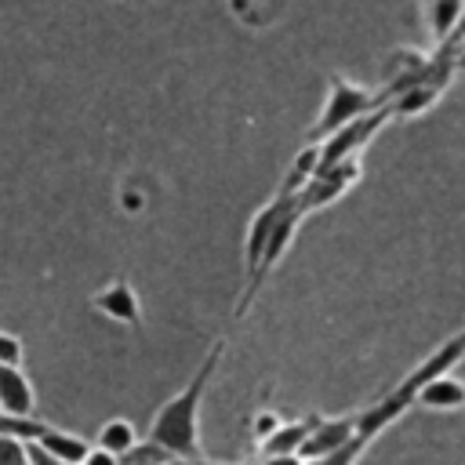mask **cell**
Masks as SVG:
<instances>
[{"label": "cell", "instance_id": "6da1fadb", "mask_svg": "<svg viewBox=\"0 0 465 465\" xmlns=\"http://www.w3.org/2000/svg\"><path fill=\"white\" fill-rule=\"evenodd\" d=\"M222 352H225V341L218 338L207 356L200 360L196 374L153 414L149 421V432L145 440L156 443L160 450H167L171 458H200V407H203V396H207V385L222 363Z\"/></svg>", "mask_w": 465, "mask_h": 465}, {"label": "cell", "instance_id": "7a4b0ae2", "mask_svg": "<svg viewBox=\"0 0 465 465\" xmlns=\"http://www.w3.org/2000/svg\"><path fill=\"white\" fill-rule=\"evenodd\" d=\"M378 105H385L381 91H371V87H363V84H356V80H349V76H331L327 98H323L320 116L312 120L305 142L316 145V142H323L327 134H334L338 127H345V124L367 116V113H374Z\"/></svg>", "mask_w": 465, "mask_h": 465}, {"label": "cell", "instance_id": "3957f363", "mask_svg": "<svg viewBox=\"0 0 465 465\" xmlns=\"http://www.w3.org/2000/svg\"><path fill=\"white\" fill-rule=\"evenodd\" d=\"M302 207H298V200H294V207L276 222V229H272V236H269V243H265V251H262V258H258V265L247 272V283H243V291H240V302H236V309H232V316L236 320H243V312L254 305V298H258V291L265 287V280L272 276V269L280 265V258L287 254V247L294 243V232H298V225H302Z\"/></svg>", "mask_w": 465, "mask_h": 465}, {"label": "cell", "instance_id": "277c9868", "mask_svg": "<svg viewBox=\"0 0 465 465\" xmlns=\"http://www.w3.org/2000/svg\"><path fill=\"white\" fill-rule=\"evenodd\" d=\"M389 120H392L389 105H378L374 113H367V116H360V120L338 127V131L327 134L323 142H316V149H320V167H316V171H323V167H331V163H341V160H360V153L367 149V142H371Z\"/></svg>", "mask_w": 465, "mask_h": 465}, {"label": "cell", "instance_id": "5b68a950", "mask_svg": "<svg viewBox=\"0 0 465 465\" xmlns=\"http://www.w3.org/2000/svg\"><path fill=\"white\" fill-rule=\"evenodd\" d=\"M411 407H414V392H411L403 381H396L381 400H374L371 407L356 411V436H363V440L381 436V432H385L392 421H400Z\"/></svg>", "mask_w": 465, "mask_h": 465}, {"label": "cell", "instance_id": "8992f818", "mask_svg": "<svg viewBox=\"0 0 465 465\" xmlns=\"http://www.w3.org/2000/svg\"><path fill=\"white\" fill-rule=\"evenodd\" d=\"M291 207H294V196L276 189V196L254 211V218H251V225H247V236H243V265H247V272L258 265V258H262V251H265V243H269V236H272V229H276V222H280Z\"/></svg>", "mask_w": 465, "mask_h": 465}, {"label": "cell", "instance_id": "52a82bcc", "mask_svg": "<svg viewBox=\"0 0 465 465\" xmlns=\"http://www.w3.org/2000/svg\"><path fill=\"white\" fill-rule=\"evenodd\" d=\"M91 305L105 316V320H113V323H124V327H142V302H138V291L127 283V280H109L94 298H91Z\"/></svg>", "mask_w": 465, "mask_h": 465}, {"label": "cell", "instance_id": "ba28073f", "mask_svg": "<svg viewBox=\"0 0 465 465\" xmlns=\"http://www.w3.org/2000/svg\"><path fill=\"white\" fill-rule=\"evenodd\" d=\"M356 436V414H338V418H316L312 429L305 432L302 447H298V458L309 461V458H320L341 443H349Z\"/></svg>", "mask_w": 465, "mask_h": 465}, {"label": "cell", "instance_id": "9c48e42d", "mask_svg": "<svg viewBox=\"0 0 465 465\" xmlns=\"http://www.w3.org/2000/svg\"><path fill=\"white\" fill-rule=\"evenodd\" d=\"M465 360V345H461V338L458 334H450L447 341H440L421 363H414L400 381L411 389V392H418V385H425L429 378H440V374H450L458 363Z\"/></svg>", "mask_w": 465, "mask_h": 465}, {"label": "cell", "instance_id": "30bf717a", "mask_svg": "<svg viewBox=\"0 0 465 465\" xmlns=\"http://www.w3.org/2000/svg\"><path fill=\"white\" fill-rule=\"evenodd\" d=\"M414 407L421 411H436V414H447V411H465V381L450 371V374H440V378H429L425 385H418L414 392Z\"/></svg>", "mask_w": 465, "mask_h": 465}, {"label": "cell", "instance_id": "8fae6325", "mask_svg": "<svg viewBox=\"0 0 465 465\" xmlns=\"http://www.w3.org/2000/svg\"><path fill=\"white\" fill-rule=\"evenodd\" d=\"M0 414H36V389L22 367H0Z\"/></svg>", "mask_w": 465, "mask_h": 465}, {"label": "cell", "instance_id": "7c38bea8", "mask_svg": "<svg viewBox=\"0 0 465 465\" xmlns=\"http://www.w3.org/2000/svg\"><path fill=\"white\" fill-rule=\"evenodd\" d=\"M33 443H40V447H44L47 454H54L62 465H80L84 454L91 450V443H87L84 436L65 432V429H58V425H44V432H40Z\"/></svg>", "mask_w": 465, "mask_h": 465}, {"label": "cell", "instance_id": "4fadbf2b", "mask_svg": "<svg viewBox=\"0 0 465 465\" xmlns=\"http://www.w3.org/2000/svg\"><path fill=\"white\" fill-rule=\"evenodd\" d=\"M461 7H465V0H425V4H421V11H425V25H429V33H432L436 44L450 40Z\"/></svg>", "mask_w": 465, "mask_h": 465}, {"label": "cell", "instance_id": "5bb4252c", "mask_svg": "<svg viewBox=\"0 0 465 465\" xmlns=\"http://www.w3.org/2000/svg\"><path fill=\"white\" fill-rule=\"evenodd\" d=\"M134 443H138L134 425H131L127 418H109V421H102V429H98V443H94V447H102V450L124 458Z\"/></svg>", "mask_w": 465, "mask_h": 465}, {"label": "cell", "instance_id": "9a60e30c", "mask_svg": "<svg viewBox=\"0 0 465 465\" xmlns=\"http://www.w3.org/2000/svg\"><path fill=\"white\" fill-rule=\"evenodd\" d=\"M316 418H305V421H291V425H280L276 432H269L262 440V454H298L305 432L312 429Z\"/></svg>", "mask_w": 465, "mask_h": 465}, {"label": "cell", "instance_id": "2e32d148", "mask_svg": "<svg viewBox=\"0 0 465 465\" xmlns=\"http://www.w3.org/2000/svg\"><path fill=\"white\" fill-rule=\"evenodd\" d=\"M316 167H320V149H316L312 142H305V149H302V153L291 160L287 178L280 182V193H291V196H294V193H298V189H302V185H305V182L316 174Z\"/></svg>", "mask_w": 465, "mask_h": 465}, {"label": "cell", "instance_id": "e0dca14e", "mask_svg": "<svg viewBox=\"0 0 465 465\" xmlns=\"http://www.w3.org/2000/svg\"><path fill=\"white\" fill-rule=\"evenodd\" d=\"M367 447H371V440L352 436L349 443H341V447H334V450H327V454H320V458H309L305 465H356Z\"/></svg>", "mask_w": 465, "mask_h": 465}, {"label": "cell", "instance_id": "ac0fdd59", "mask_svg": "<svg viewBox=\"0 0 465 465\" xmlns=\"http://www.w3.org/2000/svg\"><path fill=\"white\" fill-rule=\"evenodd\" d=\"M167 461H171V454L160 450V447L149 443V440H138V443L120 458V465H167Z\"/></svg>", "mask_w": 465, "mask_h": 465}, {"label": "cell", "instance_id": "d6986e66", "mask_svg": "<svg viewBox=\"0 0 465 465\" xmlns=\"http://www.w3.org/2000/svg\"><path fill=\"white\" fill-rule=\"evenodd\" d=\"M22 338H15L11 331H0V367H22Z\"/></svg>", "mask_w": 465, "mask_h": 465}, {"label": "cell", "instance_id": "ffe728a7", "mask_svg": "<svg viewBox=\"0 0 465 465\" xmlns=\"http://www.w3.org/2000/svg\"><path fill=\"white\" fill-rule=\"evenodd\" d=\"M0 465H25V443L0 432Z\"/></svg>", "mask_w": 465, "mask_h": 465}, {"label": "cell", "instance_id": "44dd1931", "mask_svg": "<svg viewBox=\"0 0 465 465\" xmlns=\"http://www.w3.org/2000/svg\"><path fill=\"white\" fill-rule=\"evenodd\" d=\"M25 465H62L54 454H47L40 443H25Z\"/></svg>", "mask_w": 465, "mask_h": 465}, {"label": "cell", "instance_id": "7402d4cb", "mask_svg": "<svg viewBox=\"0 0 465 465\" xmlns=\"http://www.w3.org/2000/svg\"><path fill=\"white\" fill-rule=\"evenodd\" d=\"M80 465H120V458L116 454H109V450H102V447H94L91 443V450L84 454V461Z\"/></svg>", "mask_w": 465, "mask_h": 465}, {"label": "cell", "instance_id": "603a6c76", "mask_svg": "<svg viewBox=\"0 0 465 465\" xmlns=\"http://www.w3.org/2000/svg\"><path fill=\"white\" fill-rule=\"evenodd\" d=\"M262 465H305L298 454H262Z\"/></svg>", "mask_w": 465, "mask_h": 465}, {"label": "cell", "instance_id": "cb8c5ba5", "mask_svg": "<svg viewBox=\"0 0 465 465\" xmlns=\"http://www.w3.org/2000/svg\"><path fill=\"white\" fill-rule=\"evenodd\" d=\"M454 73H465V40L454 47Z\"/></svg>", "mask_w": 465, "mask_h": 465}, {"label": "cell", "instance_id": "d4e9b609", "mask_svg": "<svg viewBox=\"0 0 465 465\" xmlns=\"http://www.w3.org/2000/svg\"><path fill=\"white\" fill-rule=\"evenodd\" d=\"M167 465H211V461H203V458H171Z\"/></svg>", "mask_w": 465, "mask_h": 465}, {"label": "cell", "instance_id": "484cf974", "mask_svg": "<svg viewBox=\"0 0 465 465\" xmlns=\"http://www.w3.org/2000/svg\"><path fill=\"white\" fill-rule=\"evenodd\" d=\"M458 338H461V345H465V323H461V331H458Z\"/></svg>", "mask_w": 465, "mask_h": 465}]
</instances>
